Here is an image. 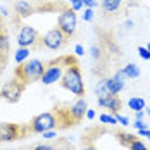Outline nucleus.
Here are the masks:
<instances>
[{
	"label": "nucleus",
	"mask_w": 150,
	"mask_h": 150,
	"mask_svg": "<svg viewBox=\"0 0 150 150\" xmlns=\"http://www.w3.org/2000/svg\"><path fill=\"white\" fill-rule=\"evenodd\" d=\"M95 95H97V98H105V97H109V95H112L109 88H107V83H105V79H100L98 83H97V88H95Z\"/></svg>",
	"instance_id": "15"
},
{
	"label": "nucleus",
	"mask_w": 150,
	"mask_h": 150,
	"mask_svg": "<svg viewBox=\"0 0 150 150\" xmlns=\"http://www.w3.org/2000/svg\"><path fill=\"white\" fill-rule=\"evenodd\" d=\"M31 150H55V147L50 143H40V145H35Z\"/></svg>",
	"instance_id": "23"
},
{
	"label": "nucleus",
	"mask_w": 150,
	"mask_h": 150,
	"mask_svg": "<svg viewBox=\"0 0 150 150\" xmlns=\"http://www.w3.org/2000/svg\"><path fill=\"white\" fill-rule=\"evenodd\" d=\"M57 28H59L67 38H71L76 33V12L73 9H66V11H62L59 14Z\"/></svg>",
	"instance_id": "5"
},
{
	"label": "nucleus",
	"mask_w": 150,
	"mask_h": 150,
	"mask_svg": "<svg viewBox=\"0 0 150 150\" xmlns=\"http://www.w3.org/2000/svg\"><path fill=\"white\" fill-rule=\"evenodd\" d=\"M45 71V64L38 59H31V60H24L16 67L14 78L17 81H21L24 86H28L31 83H36L42 79V74Z\"/></svg>",
	"instance_id": "2"
},
{
	"label": "nucleus",
	"mask_w": 150,
	"mask_h": 150,
	"mask_svg": "<svg viewBox=\"0 0 150 150\" xmlns=\"http://www.w3.org/2000/svg\"><path fill=\"white\" fill-rule=\"evenodd\" d=\"M133 126H135L136 129H147V124H145V122H143L142 119H136Z\"/></svg>",
	"instance_id": "28"
},
{
	"label": "nucleus",
	"mask_w": 150,
	"mask_h": 150,
	"mask_svg": "<svg viewBox=\"0 0 150 150\" xmlns=\"http://www.w3.org/2000/svg\"><path fill=\"white\" fill-rule=\"evenodd\" d=\"M147 138H149V140H150V131H147Z\"/></svg>",
	"instance_id": "37"
},
{
	"label": "nucleus",
	"mask_w": 150,
	"mask_h": 150,
	"mask_svg": "<svg viewBox=\"0 0 150 150\" xmlns=\"http://www.w3.org/2000/svg\"><path fill=\"white\" fill-rule=\"evenodd\" d=\"M97 102H98L100 107H105V109L110 110L112 114H117L121 110V107H122V104H121V100H119L117 95H109V97H105V98H98Z\"/></svg>",
	"instance_id": "11"
},
{
	"label": "nucleus",
	"mask_w": 150,
	"mask_h": 150,
	"mask_svg": "<svg viewBox=\"0 0 150 150\" xmlns=\"http://www.w3.org/2000/svg\"><path fill=\"white\" fill-rule=\"evenodd\" d=\"M42 42H43V47L48 48V50H60L62 47H66V43H67V36L59 28H54V30H50L43 36Z\"/></svg>",
	"instance_id": "6"
},
{
	"label": "nucleus",
	"mask_w": 150,
	"mask_h": 150,
	"mask_svg": "<svg viewBox=\"0 0 150 150\" xmlns=\"http://www.w3.org/2000/svg\"><path fill=\"white\" fill-rule=\"evenodd\" d=\"M128 149H129V150H149V149H147V145H145L142 140H138V136H136L135 140L128 145Z\"/></svg>",
	"instance_id": "20"
},
{
	"label": "nucleus",
	"mask_w": 150,
	"mask_h": 150,
	"mask_svg": "<svg viewBox=\"0 0 150 150\" xmlns=\"http://www.w3.org/2000/svg\"><path fill=\"white\" fill-rule=\"evenodd\" d=\"M0 12H2L4 16H7V9H5V7H2V9H0Z\"/></svg>",
	"instance_id": "35"
},
{
	"label": "nucleus",
	"mask_w": 150,
	"mask_h": 150,
	"mask_svg": "<svg viewBox=\"0 0 150 150\" xmlns=\"http://www.w3.org/2000/svg\"><path fill=\"white\" fill-rule=\"evenodd\" d=\"M14 9L17 11V14L21 16V17H30L33 14V7H31L26 0H17L14 4Z\"/></svg>",
	"instance_id": "12"
},
{
	"label": "nucleus",
	"mask_w": 150,
	"mask_h": 150,
	"mask_svg": "<svg viewBox=\"0 0 150 150\" xmlns=\"http://www.w3.org/2000/svg\"><path fill=\"white\" fill-rule=\"evenodd\" d=\"M135 138H136L135 135H129V133H117V140H119L121 145H124V147H128Z\"/></svg>",
	"instance_id": "19"
},
{
	"label": "nucleus",
	"mask_w": 150,
	"mask_h": 150,
	"mask_svg": "<svg viewBox=\"0 0 150 150\" xmlns=\"http://www.w3.org/2000/svg\"><path fill=\"white\" fill-rule=\"evenodd\" d=\"M116 119H117V122H119V124H122V126H128V124H129V119H128L126 116H121L119 112L116 114Z\"/></svg>",
	"instance_id": "25"
},
{
	"label": "nucleus",
	"mask_w": 150,
	"mask_h": 150,
	"mask_svg": "<svg viewBox=\"0 0 150 150\" xmlns=\"http://www.w3.org/2000/svg\"><path fill=\"white\" fill-rule=\"evenodd\" d=\"M69 2H71V4H74V2H79V0H69Z\"/></svg>",
	"instance_id": "38"
},
{
	"label": "nucleus",
	"mask_w": 150,
	"mask_h": 150,
	"mask_svg": "<svg viewBox=\"0 0 150 150\" xmlns=\"http://www.w3.org/2000/svg\"><path fill=\"white\" fill-rule=\"evenodd\" d=\"M86 109H88V105H86V100H85V98L76 100L74 104L67 109V110H69L71 119H73V122H74V126H76V124H79V122L83 121L85 114H86Z\"/></svg>",
	"instance_id": "10"
},
{
	"label": "nucleus",
	"mask_w": 150,
	"mask_h": 150,
	"mask_svg": "<svg viewBox=\"0 0 150 150\" xmlns=\"http://www.w3.org/2000/svg\"><path fill=\"white\" fill-rule=\"evenodd\" d=\"M90 54H91V57H93V59H100V48H98V47H91L90 48Z\"/></svg>",
	"instance_id": "27"
},
{
	"label": "nucleus",
	"mask_w": 150,
	"mask_h": 150,
	"mask_svg": "<svg viewBox=\"0 0 150 150\" xmlns=\"http://www.w3.org/2000/svg\"><path fill=\"white\" fill-rule=\"evenodd\" d=\"M147 48H149V50H150V43H149V45H147Z\"/></svg>",
	"instance_id": "39"
},
{
	"label": "nucleus",
	"mask_w": 150,
	"mask_h": 150,
	"mask_svg": "<svg viewBox=\"0 0 150 150\" xmlns=\"http://www.w3.org/2000/svg\"><path fill=\"white\" fill-rule=\"evenodd\" d=\"M26 133H30V128H24L21 124H14V122H2L0 124V143L19 140Z\"/></svg>",
	"instance_id": "4"
},
{
	"label": "nucleus",
	"mask_w": 150,
	"mask_h": 150,
	"mask_svg": "<svg viewBox=\"0 0 150 150\" xmlns=\"http://www.w3.org/2000/svg\"><path fill=\"white\" fill-rule=\"evenodd\" d=\"M122 73L126 74V78H129V79H135L140 76V67L136 66V64H126L124 67H122Z\"/></svg>",
	"instance_id": "16"
},
{
	"label": "nucleus",
	"mask_w": 150,
	"mask_h": 150,
	"mask_svg": "<svg viewBox=\"0 0 150 150\" xmlns=\"http://www.w3.org/2000/svg\"><path fill=\"white\" fill-rule=\"evenodd\" d=\"M23 91H24V85L14 78L12 81H9V83L4 85V88L0 90V97H4V98H5L7 102H11V104H16V102L21 98Z\"/></svg>",
	"instance_id": "7"
},
{
	"label": "nucleus",
	"mask_w": 150,
	"mask_h": 150,
	"mask_svg": "<svg viewBox=\"0 0 150 150\" xmlns=\"http://www.w3.org/2000/svg\"><path fill=\"white\" fill-rule=\"evenodd\" d=\"M81 150H97V147L93 145V142H90V140H85V142H83V147H81Z\"/></svg>",
	"instance_id": "26"
},
{
	"label": "nucleus",
	"mask_w": 150,
	"mask_h": 150,
	"mask_svg": "<svg viewBox=\"0 0 150 150\" xmlns=\"http://www.w3.org/2000/svg\"><path fill=\"white\" fill-rule=\"evenodd\" d=\"M81 7H83V2H81V0H79V2H74V4H73V11H79V9H81Z\"/></svg>",
	"instance_id": "32"
},
{
	"label": "nucleus",
	"mask_w": 150,
	"mask_h": 150,
	"mask_svg": "<svg viewBox=\"0 0 150 150\" xmlns=\"http://www.w3.org/2000/svg\"><path fill=\"white\" fill-rule=\"evenodd\" d=\"M105 83H107V88H109V91L112 95H117V93H121V91L124 90V86L121 83H117V79L114 76L112 78H105Z\"/></svg>",
	"instance_id": "14"
},
{
	"label": "nucleus",
	"mask_w": 150,
	"mask_h": 150,
	"mask_svg": "<svg viewBox=\"0 0 150 150\" xmlns=\"http://www.w3.org/2000/svg\"><path fill=\"white\" fill-rule=\"evenodd\" d=\"M135 114H136V119H142V117H143V114H145V112H143V110H136Z\"/></svg>",
	"instance_id": "34"
},
{
	"label": "nucleus",
	"mask_w": 150,
	"mask_h": 150,
	"mask_svg": "<svg viewBox=\"0 0 150 150\" xmlns=\"http://www.w3.org/2000/svg\"><path fill=\"white\" fill-rule=\"evenodd\" d=\"M147 116H149V117H150V107H149V109H147Z\"/></svg>",
	"instance_id": "36"
},
{
	"label": "nucleus",
	"mask_w": 150,
	"mask_h": 150,
	"mask_svg": "<svg viewBox=\"0 0 150 150\" xmlns=\"http://www.w3.org/2000/svg\"><path fill=\"white\" fill-rule=\"evenodd\" d=\"M100 121H102L104 124H117L116 116H109V114H102V116H100Z\"/></svg>",
	"instance_id": "21"
},
{
	"label": "nucleus",
	"mask_w": 150,
	"mask_h": 150,
	"mask_svg": "<svg viewBox=\"0 0 150 150\" xmlns=\"http://www.w3.org/2000/svg\"><path fill=\"white\" fill-rule=\"evenodd\" d=\"M128 107L131 109V110H143L145 109V100L142 98V97H133V98H129L128 100Z\"/></svg>",
	"instance_id": "17"
},
{
	"label": "nucleus",
	"mask_w": 150,
	"mask_h": 150,
	"mask_svg": "<svg viewBox=\"0 0 150 150\" xmlns=\"http://www.w3.org/2000/svg\"><path fill=\"white\" fill-rule=\"evenodd\" d=\"M55 126H57L55 114H52V112H43V114L35 116L28 128H30V133H45V131L54 129Z\"/></svg>",
	"instance_id": "3"
},
{
	"label": "nucleus",
	"mask_w": 150,
	"mask_h": 150,
	"mask_svg": "<svg viewBox=\"0 0 150 150\" xmlns=\"http://www.w3.org/2000/svg\"><path fill=\"white\" fill-rule=\"evenodd\" d=\"M76 55H83V54H85V48H83V47L81 45H76Z\"/></svg>",
	"instance_id": "33"
},
{
	"label": "nucleus",
	"mask_w": 150,
	"mask_h": 150,
	"mask_svg": "<svg viewBox=\"0 0 150 150\" xmlns=\"http://www.w3.org/2000/svg\"><path fill=\"white\" fill-rule=\"evenodd\" d=\"M85 116H86L90 121L95 119V110H93V109H86V114H85Z\"/></svg>",
	"instance_id": "31"
},
{
	"label": "nucleus",
	"mask_w": 150,
	"mask_h": 150,
	"mask_svg": "<svg viewBox=\"0 0 150 150\" xmlns=\"http://www.w3.org/2000/svg\"><path fill=\"white\" fill-rule=\"evenodd\" d=\"M138 54L142 55V59L150 60V50L147 48V47H138Z\"/></svg>",
	"instance_id": "22"
},
{
	"label": "nucleus",
	"mask_w": 150,
	"mask_h": 150,
	"mask_svg": "<svg viewBox=\"0 0 150 150\" xmlns=\"http://www.w3.org/2000/svg\"><path fill=\"white\" fill-rule=\"evenodd\" d=\"M81 2H83V5H86V7H90V9L97 7V0H81Z\"/></svg>",
	"instance_id": "29"
},
{
	"label": "nucleus",
	"mask_w": 150,
	"mask_h": 150,
	"mask_svg": "<svg viewBox=\"0 0 150 150\" xmlns=\"http://www.w3.org/2000/svg\"><path fill=\"white\" fill-rule=\"evenodd\" d=\"M42 136H43V138H47V140H50V138H55V131H54V129L45 131V133H42Z\"/></svg>",
	"instance_id": "30"
},
{
	"label": "nucleus",
	"mask_w": 150,
	"mask_h": 150,
	"mask_svg": "<svg viewBox=\"0 0 150 150\" xmlns=\"http://www.w3.org/2000/svg\"><path fill=\"white\" fill-rule=\"evenodd\" d=\"M91 19H93V9L86 7L85 12H83V21H91Z\"/></svg>",
	"instance_id": "24"
},
{
	"label": "nucleus",
	"mask_w": 150,
	"mask_h": 150,
	"mask_svg": "<svg viewBox=\"0 0 150 150\" xmlns=\"http://www.w3.org/2000/svg\"><path fill=\"white\" fill-rule=\"evenodd\" d=\"M28 55H30V48H28V47H21V48L14 54V59H16L17 64H21V62H24V60L28 59Z\"/></svg>",
	"instance_id": "18"
},
{
	"label": "nucleus",
	"mask_w": 150,
	"mask_h": 150,
	"mask_svg": "<svg viewBox=\"0 0 150 150\" xmlns=\"http://www.w3.org/2000/svg\"><path fill=\"white\" fill-rule=\"evenodd\" d=\"M36 40H38V33H36V30L33 28V26H23L21 28V31H19V35H17V43H19V47H33L35 43H36Z\"/></svg>",
	"instance_id": "9"
},
{
	"label": "nucleus",
	"mask_w": 150,
	"mask_h": 150,
	"mask_svg": "<svg viewBox=\"0 0 150 150\" xmlns=\"http://www.w3.org/2000/svg\"><path fill=\"white\" fill-rule=\"evenodd\" d=\"M62 60H64V57L59 59L57 62H50L48 66H45V71L42 74V83L43 85H52V83L59 81L60 78H62V73H64V67L60 66Z\"/></svg>",
	"instance_id": "8"
},
{
	"label": "nucleus",
	"mask_w": 150,
	"mask_h": 150,
	"mask_svg": "<svg viewBox=\"0 0 150 150\" xmlns=\"http://www.w3.org/2000/svg\"><path fill=\"white\" fill-rule=\"evenodd\" d=\"M67 66L64 67V73L60 78V85L62 88L69 90L74 93L76 97H85V83H83V74L79 69V64L76 62L74 57H67Z\"/></svg>",
	"instance_id": "1"
},
{
	"label": "nucleus",
	"mask_w": 150,
	"mask_h": 150,
	"mask_svg": "<svg viewBox=\"0 0 150 150\" xmlns=\"http://www.w3.org/2000/svg\"><path fill=\"white\" fill-rule=\"evenodd\" d=\"M100 5H102V11L105 14H112L121 7V0H102Z\"/></svg>",
	"instance_id": "13"
}]
</instances>
